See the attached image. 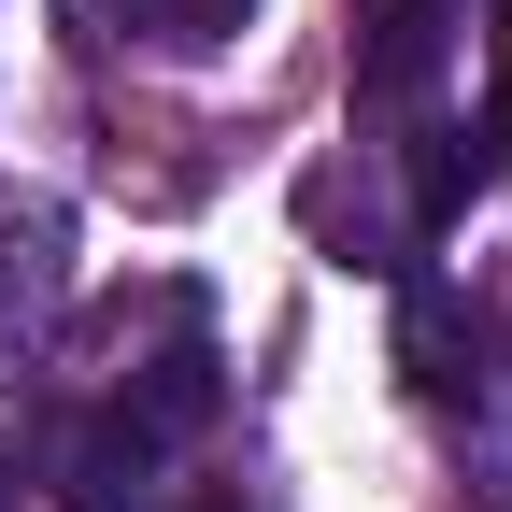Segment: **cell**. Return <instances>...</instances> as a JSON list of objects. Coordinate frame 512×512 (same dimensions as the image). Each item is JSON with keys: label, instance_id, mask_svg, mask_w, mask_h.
<instances>
[{"label": "cell", "instance_id": "6da1fadb", "mask_svg": "<svg viewBox=\"0 0 512 512\" xmlns=\"http://www.w3.org/2000/svg\"><path fill=\"white\" fill-rule=\"evenodd\" d=\"M57 299H72L57 214H15V228H0V384H15V370H43V342H57Z\"/></svg>", "mask_w": 512, "mask_h": 512}, {"label": "cell", "instance_id": "7a4b0ae2", "mask_svg": "<svg viewBox=\"0 0 512 512\" xmlns=\"http://www.w3.org/2000/svg\"><path fill=\"white\" fill-rule=\"evenodd\" d=\"M441 86V0H356V100L399 114Z\"/></svg>", "mask_w": 512, "mask_h": 512}, {"label": "cell", "instance_id": "3957f363", "mask_svg": "<svg viewBox=\"0 0 512 512\" xmlns=\"http://www.w3.org/2000/svg\"><path fill=\"white\" fill-rule=\"evenodd\" d=\"M57 498L72 512H157V441L128 413H86L72 441H57Z\"/></svg>", "mask_w": 512, "mask_h": 512}, {"label": "cell", "instance_id": "277c9868", "mask_svg": "<svg viewBox=\"0 0 512 512\" xmlns=\"http://www.w3.org/2000/svg\"><path fill=\"white\" fill-rule=\"evenodd\" d=\"M456 356H470V342H456V299L413 271V299H399V370H413V399H470V370H456Z\"/></svg>", "mask_w": 512, "mask_h": 512}, {"label": "cell", "instance_id": "5b68a950", "mask_svg": "<svg viewBox=\"0 0 512 512\" xmlns=\"http://www.w3.org/2000/svg\"><path fill=\"white\" fill-rule=\"evenodd\" d=\"M100 15H114L128 43H157V57H214V43L256 15V0H100Z\"/></svg>", "mask_w": 512, "mask_h": 512}, {"label": "cell", "instance_id": "8992f818", "mask_svg": "<svg viewBox=\"0 0 512 512\" xmlns=\"http://www.w3.org/2000/svg\"><path fill=\"white\" fill-rule=\"evenodd\" d=\"M470 143H456V128H427V143H413V228H456V200H470Z\"/></svg>", "mask_w": 512, "mask_h": 512}, {"label": "cell", "instance_id": "52a82bcc", "mask_svg": "<svg viewBox=\"0 0 512 512\" xmlns=\"http://www.w3.org/2000/svg\"><path fill=\"white\" fill-rule=\"evenodd\" d=\"M484 143L512 157V57H498V100H484Z\"/></svg>", "mask_w": 512, "mask_h": 512}, {"label": "cell", "instance_id": "ba28073f", "mask_svg": "<svg viewBox=\"0 0 512 512\" xmlns=\"http://www.w3.org/2000/svg\"><path fill=\"white\" fill-rule=\"evenodd\" d=\"M498 57H512V0H498Z\"/></svg>", "mask_w": 512, "mask_h": 512}, {"label": "cell", "instance_id": "9c48e42d", "mask_svg": "<svg viewBox=\"0 0 512 512\" xmlns=\"http://www.w3.org/2000/svg\"><path fill=\"white\" fill-rule=\"evenodd\" d=\"M0 498H15V470H0Z\"/></svg>", "mask_w": 512, "mask_h": 512}]
</instances>
